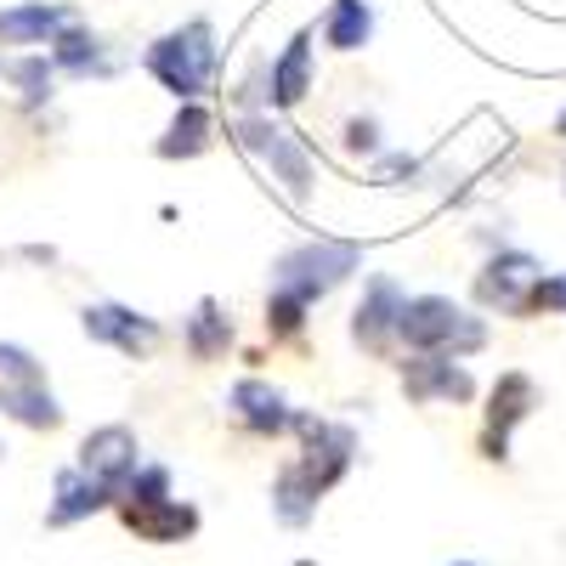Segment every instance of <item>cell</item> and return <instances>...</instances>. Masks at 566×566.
I'll return each mask as SVG.
<instances>
[{"label":"cell","mask_w":566,"mask_h":566,"mask_svg":"<svg viewBox=\"0 0 566 566\" xmlns=\"http://www.w3.org/2000/svg\"><path fill=\"white\" fill-rule=\"evenodd\" d=\"M0 413L29 424V431H57L63 424V402L45 391V380H29V386H0Z\"/></svg>","instance_id":"cell-14"},{"label":"cell","mask_w":566,"mask_h":566,"mask_svg":"<svg viewBox=\"0 0 566 566\" xmlns=\"http://www.w3.org/2000/svg\"><path fill=\"white\" fill-rule=\"evenodd\" d=\"M7 80L23 91L29 108H40L45 97H52V63H45V57H12L7 63Z\"/></svg>","instance_id":"cell-24"},{"label":"cell","mask_w":566,"mask_h":566,"mask_svg":"<svg viewBox=\"0 0 566 566\" xmlns=\"http://www.w3.org/2000/svg\"><path fill=\"white\" fill-rule=\"evenodd\" d=\"M148 74L165 91H176L181 103H193L199 91L210 85V74H216V29L199 18V23H187V29L154 40L148 45Z\"/></svg>","instance_id":"cell-3"},{"label":"cell","mask_w":566,"mask_h":566,"mask_svg":"<svg viewBox=\"0 0 566 566\" xmlns=\"http://www.w3.org/2000/svg\"><path fill=\"white\" fill-rule=\"evenodd\" d=\"M80 323H85L91 340L119 346L125 357H148V352L159 346V323L142 317V312H130V306H114V301H108V306H85Z\"/></svg>","instance_id":"cell-6"},{"label":"cell","mask_w":566,"mask_h":566,"mask_svg":"<svg viewBox=\"0 0 566 566\" xmlns=\"http://www.w3.org/2000/svg\"><path fill=\"white\" fill-rule=\"evenodd\" d=\"M453 566H476V560H453Z\"/></svg>","instance_id":"cell-31"},{"label":"cell","mask_w":566,"mask_h":566,"mask_svg":"<svg viewBox=\"0 0 566 566\" xmlns=\"http://www.w3.org/2000/svg\"><path fill=\"white\" fill-rule=\"evenodd\" d=\"M227 402H232V413H239L255 437H283L295 424V408L283 402V391H272L266 380H239Z\"/></svg>","instance_id":"cell-9"},{"label":"cell","mask_w":566,"mask_h":566,"mask_svg":"<svg viewBox=\"0 0 566 566\" xmlns=\"http://www.w3.org/2000/svg\"><path fill=\"white\" fill-rule=\"evenodd\" d=\"M538 277H544V266H538L527 250H499V255L482 266V277H476V301H482V306H499V312H515Z\"/></svg>","instance_id":"cell-7"},{"label":"cell","mask_w":566,"mask_h":566,"mask_svg":"<svg viewBox=\"0 0 566 566\" xmlns=\"http://www.w3.org/2000/svg\"><path fill=\"white\" fill-rule=\"evenodd\" d=\"M346 148H352V154H374V148H380V130H374V119H352V125H346Z\"/></svg>","instance_id":"cell-27"},{"label":"cell","mask_w":566,"mask_h":566,"mask_svg":"<svg viewBox=\"0 0 566 566\" xmlns=\"http://www.w3.org/2000/svg\"><path fill=\"white\" fill-rule=\"evenodd\" d=\"M136 464H142V448H136L130 424H103V431H91L80 442V470H85V476H97L103 488H114V493L136 476Z\"/></svg>","instance_id":"cell-5"},{"label":"cell","mask_w":566,"mask_h":566,"mask_svg":"<svg viewBox=\"0 0 566 566\" xmlns=\"http://www.w3.org/2000/svg\"><path fill=\"white\" fill-rule=\"evenodd\" d=\"M402 391L413 402H470L476 380L459 368V357H408L402 363Z\"/></svg>","instance_id":"cell-8"},{"label":"cell","mask_w":566,"mask_h":566,"mask_svg":"<svg viewBox=\"0 0 566 566\" xmlns=\"http://www.w3.org/2000/svg\"><path fill=\"white\" fill-rule=\"evenodd\" d=\"M515 317H566V272H544L533 290L522 295Z\"/></svg>","instance_id":"cell-23"},{"label":"cell","mask_w":566,"mask_h":566,"mask_svg":"<svg viewBox=\"0 0 566 566\" xmlns=\"http://www.w3.org/2000/svg\"><path fill=\"white\" fill-rule=\"evenodd\" d=\"M0 380H7V386H29V380H45V368H40L34 352L0 340Z\"/></svg>","instance_id":"cell-26"},{"label":"cell","mask_w":566,"mask_h":566,"mask_svg":"<svg viewBox=\"0 0 566 566\" xmlns=\"http://www.w3.org/2000/svg\"><path fill=\"white\" fill-rule=\"evenodd\" d=\"M52 69H63V74L103 69V40L91 34V29H80V23H63V29L52 34Z\"/></svg>","instance_id":"cell-21"},{"label":"cell","mask_w":566,"mask_h":566,"mask_svg":"<svg viewBox=\"0 0 566 566\" xmlns=\"http://www.w3.org/2000/svg\"><path fill=\"white\" fill-rule=\"evenodd\" d=\"M317 499L323 493L301 476V464H283L277 470V482H272V515H277L283 527H306L312 515H317Z\"/></svg>","instance_id":"cell-17"},{"label":"cell","mask_w":566,"mask_h":566,"mask_svg":"<svg viewBox=\"0 0 566 566\" xmlns=\"http://www.w3.org/2000/svg\"><path fill=\"white\" fill-rule=\"evenodd\" d=\"M210 114L199 108V103H181V114L170 119V130L159 136V159H193V154H205L210 148Z\"/></svg>","instance_id":"cell-20"},{"label":"cell","mask_w":566,"mask_h":566,"mask_svg":"<svg viewBox=\"0 0 566 566\" xmlns=\"http://www.w3.org/2000/svg\"><path fill=\"white\" fill-rule=\"evenodd\" d=\"M555 130H560V136H566V114H560V119H555Z\"/></svg>","instance_id":"cell-30"},{"label":"cell","mask_w":566,"mask_h":566,"mask_svg":"<svg viewBox=\"0 0 566 566\" xmlns=\"http://www.w3.org/2000/svg\"><path fill=\"white\" fill-rule=\"evenodd\" d=\"M119 510H148V504H165L170 499V470L165 464H136V476L119 488Z\"/></svg>","instance_id":"cell-22"},{"label":"cell","mask_w":566,"mask_h":566,"mask_svg":"<svg viewBox=\"0 0 566 566\" xmlns=\"http://www.w3.org/2000/svg\"><path fill=\"white\" fill-rule=\"evenodd\" d=\"M402 290L391 277H368V290H363V306H357V317H352V335L363 340V346H386L391 335H397V317H402Z\"/></svg>","instance_id":"cell-10"},{"label":"cell","mask_w":566,"mask_h":566,"mask_svg":"<svg viewBox=\"0 0 566 566\" xmlns=\"http://www.w3.org/2000/svg\"><path fill=\"white\" fill-rule=\"evenodd\" d=\"M119 515H125V527L148 544H181V538L199 533V510L181 504V499H165V504H148V510H119Z\"/></svg>","instance_id":"cell-11"},{"label":"cell","mask_w":566,"mask_h":566,"mask_svg":"<svg viewBox=\"0 0 566 566\" xmlns=\"http://www.w3.org/2000/svg\"><path fill=\"white\" fill-rule=\"evenodd\" d=\"M357 266H363V244L312 239V244H295V250H283V255H277V266H272V290H290V295H301V301L312 306L317 295L335 290V283H346Z\"/></svg>","instance_id":"cell-2"},{"label":"cell","mask_w":566,"mask_h":566,"mask_svg":"<svg viewBox=\"0 0 566 566\" xmlns=\"http://www.w3.org/2000/svg\"><path fill=\"white\" fill-rule=\"evenodd\" d=\"M103 504H114V488H103L97 476H85V470H63V476H57V504L45 510V522H52V527H69V522L97 515Z\"/></svg>","instance_id":"cell-13"},{"label":"cell","mask_w":566,"mask_h":566,"mask_svg":"<svg viewBox=\"0 0 566 566\" xmlns=\"http://www.w3.org/2000/svg\"><path fill=\"white\" fill-rule=\"evenodd\" d=\"M397 335L408 340L413 357H470V352H482L488 328H482V317H470L448 295H413V301H402Z\"/></svg>","instance_id":"cell-1"},{"label":"cell","mask_w":566,"mask_h":566,"mask_svg":"<svg viewBox=\"0 0 566 566\" xmlns=\"http://www.w3.org/2000/svg\"><path fill=\"white\" fill-rule=\"evenodd\" d=\"M374 176H380V181H402V176H419V159H380V170H374Z\"/></svg>","instance_id":"cell-28"},{"label":"cell","mask_w":566,"mask_h":566,"mask_svg":"<svg viewBox=\"0 0 566 566\" xmlns=\"http://www.w3.org/2000/svg\"><path fill=\"white\" fill-rule=\"evenodd\" d=\"M368 34H374V7L368 0H335V7H328L323 40L335 45V52H363Z\"/></svg>","instance_id":"cell-19"},{"label":"cell","mask_w":566,"mask_h":566,"mask_svg":"<svg viewBox=\"0 0 566 566\" xmlns=\"http://www.w3.org/2000/svg\"><path fill=\"white\" fill-rule=\"evenodd\" d=\"M538 408V386L527 380L522 368H510V374H499V386H493V402H488V431H499V437H510L515 424H522L527 413Z\"/></svg>","instance_id":"cell-15"},{"label":"cell","mask_w":566,"mask_h":566,"mask_svg":"<svg viewBox=\"0 0 566 566\" xmlns=\"http://www.w3.org/2000/svg\"><path fill=\"white\" fill-rule=\"evenodd\" d=\"M227 346H232V317L216 301H199V312L187 317V352H193V363H216V357H227Z\"/></svg>","instance_id":"cell-18"},{"label":"cell","mask_w":566,"mask_h":566,"mask_svg":"<svg viewBox=\"0 0 566 566\" xmlns=\"http://www.w3.org/2000/svg\"><path fill=\"white\" fill-rule=\"evenodd\" d=\"M63 23H74V18L57 0H23V7L0 12V45H45Z\"/></svg>","instance_id":"cell-12"},{"label":"cell","mask_w":566,"mask_h":566,"mask_svg":"<svg viewBox=\"0 0 566 566\" xmlns=\"http://www.w3.org/2000/svg\"><path fill=\"white\" fill-rule=\"evenodd\" d=\"M239 142L255 154V159H266V170L290 187L295 199H306L312 193V159H306V148L283 130V125H272V119H261V114H250V119H239Z\"/></svg>","instance_id":"cell-4"},{"label":"cell","mask_w":566,"mask_h":566,"mask_svg":"<svg viewBox=\"0 0 566 566\" xmlns=\"http://www.w3.org/2000/svg\"><path fill=\"white\" fill-rule=\"evenodd\" d=\"M301 323H306V301L290 295V290H272V301H266V335L290 340V335H301Z\"/></svg>","instance_id":"cell-25"},{"label":"cell","mask_w":566,"mask_h":566,"mask_svg":"<svg viewBox=\"0 0 566 566\" xmlns=\"http://www.w3.org/2000/svg\"><path fill=\"white\" fill-rule=\"evenodd\" d=\"M482 459H510V437H499V431H482Z\"/></svg>","instance_id":"cell-29"},{"label":"cell","mask_w":566,"mask_h":566,"mask_svg":"<svg viewBox=\"0 0 566 566\" xmlns=\"http://www.w3.org/2000/svg\"><path fill=\"white\" fill-rule=\"evenodd\" d=\"M306 91H312V34H295L283 45V57L272 63V103L295 108Z\"/></svg>","instance_id":"cell-16"}]
</instances>
